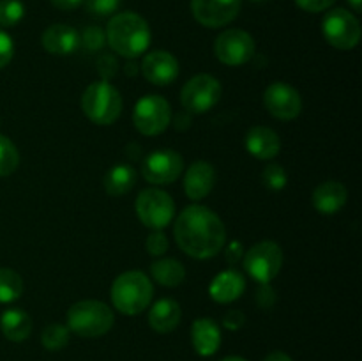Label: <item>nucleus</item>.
I'll list each match as a JSON object with an SVG mask.
<instances>
[{"instance_id": "f257e3e1", "label": "nucleus", "mask_w": 362, "mask_h": 361, "mask_svg": "<svg viewBox=\"0 0 362 361\" xmlns=\"http://www.w3.org/2000/svg\"><path fill=\"white\" fill-rule=\"evenodd\" d=\"M177 244L193 258L216 257L226 241V229L221 218L204 205H189L177 218L173 227Z\"/></svg>"}, {"instance_id": "f03ea898", "label": "nucleus", "mask_w": 362, "mask_h": 361, "mask_svg": "<svg viewBox=\"0 0 362 361\" xmlns=\"http://www.w3.org/2000/svg\"><path fill=\"white\" fill-rule=\"evenodd\" d=\"M151 39V27L145 18L129 11L115 14L106 28V42L112 46L113 52L129 60L147 52Z\"/></svg>"}, {"instance_id": "7ed1b4c3", "label": "nucleus", "mask_w": 362, "mask_h": 361, "mask_svg": "<svg viewBox=\"0 0 362 361\" xmlns=\"http://www.w3.org/2000/svg\"><path fill=\"white\" fill-rule=\"evenodd\" d=\"M154 287L145 273L126 271L112 285L113 306L124 315H138L151 304Z\"/></svg>"}, {"instance_id": "20e7f679", "label": "nucleus", "mask_w": 362, "mask_h": 361, "mask_svg": "<svg viewBox=\"0 0 362 361\" xmlns=\"http://www.w3.org/2000/svg\"><path fill=\"white\" fill-rule=\"evenodd\" d=\"M112 308L98 299L78 301L67 311V328L83 338H98L113 328Z\"/></svg>"}, {"instance_id": "39448f33", "label": "nucleus", "mask_w": 362, "mask_h": 361, "mask_svg": "<svg viewBox=\"0 0 362 361\" xmlns=\"http://www.w3.org/2000/svg\"><path fill=\"white\" fill-rule=\"evenodd\" d=\"M81 110L98 126H110L122 113V98L110 81H94L81 96Z\"/></svg>"}, {"instance_id": "423d86ee", "label": "nucleus", "mask_w": 362, "mask_h": 361, "mask_svg": "<svg viewBox=\"0 0 362 361\" xmlns=\"http://www.w3.org/2000/svg\"><path fill=\"white\" fill-rule=\"evenodd\" d=\"M244 269L250 273L251 278L258 283H271L281 271L283 251L281 246L274 241H262L244 251L243 257Z\"/></svg>"}, {"instance_id": "0eeeda50", "label": "nucleus", "mask_w": 362, "mask_h": 361, "mask_svg": "<svg viewBox=\"0 0 362 361\" xmlns=\"http://www.w3.org/2000/svg\"><path fill=\"white\" fill-rule=\"evenodd\" d=\"M136 214L145 227L154 230H163L168 223H172L175 216V202L166 191L144 190L136 198Z\"/></svg>"}, {"instance_id": "6e6552de", "label": "nucleus", "mask_w": 362, "mask_h": 361, "mask_svg": "<svg viewBox=\"0 0 362 361\" xmlns=\"http://www.w3.org/2000/svg\"><path fill=\"white\" fill-rule=\"evenodd\" d=\"M134 127L141 134L154 137L163 133L172 122V108L165 98L158 94H147L134 105L133 110Z\"/></svg>"}, {"instance_id": "1a4fd4ad", "label": "nucleus", "mask_w": 362, "mask_h": 361, "mask_svg": "<svg viewBox=\"0 0 362 361\" xmlns=\"http://www.w3.org/2000/svg\"><path fill=\"white\" fill-rule=\"evenodd\" d=\"M322 32L331 46L338 50H352L361 41V23L350 11L338 7L325 14Z\"/></svg>"}, {"instance_id": "9d476101", "label": "nucleus", "mask_w": 362, "mask_h": 361, "mask_svg": "<svg viewBox=\"0 0 362 361\" xmlns=\"http://www.w3.org/2000/svg\"><path fill=\"white\" fill-rule=\"evenodd\" d=\"M223 94V87L211 74L193 76L180 92V101L186 112L205 113L214 108Z\"/></svg>"}, {"instance_id": "9b49d317", "label": "nucleus", "mask_w": 362, "mask_h": 361, "mask_svg": "<svg viewBox=\"0 0 362 361\" xmlns=\"http://www.w3.org/2000/svg\"><path fill=\"white\" fill-rule=\"evenodd\" d=\"M214 53L218 60L226 66H243L253 59L255 41L247 32L240 28H228L216 39Z\"/></svg>"}, {"instance_id": "f8f14e48", "label": "nucleus", "mask_w": 362, "mask_h": 361, "mask_svg": "<svg viewBox=\"0 0 362 361\" xmlns=\"http://www.w3.org/2000/svg\"><path fill=\"white\" fill-rule=\"evenodd\" d=\"M184 168V159L172 149L154 151L145 158L141 173L152 184H172L179 179Z\"/></svg>"}, {"instance_id": "ddd939ff", "label": "nucleus", "mask_w": 362, "mask_h": 361, "mask_svg": "<svg viewBox=\"0 0 362 361\" xmlns=\"http://www.w3.org/2000/svg\"><path fill=\"white\" fill-rule=\"evenodd\" d=\"M264 105L272 117L279 120H292L303 110L300 94L288 84L276 81L264 92Z\"/></svg>"}, {"instance_id": "4468645a", "label": "nucleus", "mask_w": 362, "mask_h": 361, "mask_svg": "<svg viewBox=\"0 0 362 361\" xmlns=\"http://www.w3.org/2000/svg\"><path fill=\"white\" fill-rule=\"evenodd\" d=\"M243 0H191L194 20L209 28L228 25L239 14Z\"/></svg>"}, {"instance_id": "2eb2a0df", "label": "nucleus", "mask_w": 362, "mask_h": 361, "mask_svg": "<svg viewBox=\"0 0 362 361\" xmlns=\"http://www.w3.org/2000/svg\"><path fill=\"white\" fill-rule=\"evenodd\" d=\"M141 73L147 78V81L163 87V85H170L177 80L179 62L170 52L156 50V52L145 55L144 62H141Z\"/></svg>"}, {"instance_id": "dca6fc26", "label": "nucleus", "mask_w": 362, "mask_h": 361, "mask_svg": "<svg viewBox=\"0 0 362 361\" xmlns=\"http://www.w3.org/2000/svg\"><path fill=\"white\" fill-rule=\"evenodd\" d=\"M42 46L52 55H71L80 48V34L74 27L66 23H55L42 32Z\"/></svg>"}, {"instance_id": "f3484780", "label": "nucleus", "mask_w": 362, "mask_h": 361, "mask_svg": "<svg viewBox=\"0 0 362 361\" xmlns=\"http://www.w3.org/2000/svg\"><path fill=\"white\" fill-rule=\"evenodd\" d=\"M216 183V170L211 163L197 161L187 168L184 177V190L191 200H202L212 191Z\"/></svg>"}, {"instance_id": "a211bd4d", "label": "nucleus", "mask_w": 362, "mask_h": 361, "mask_svg": "<svg viewBox=\"0 0 362 361\" xmlns=\"http://www.w3.org/2000/svg\"><path fill=\"white\" fill-rule=\"evenodd\" d=\"M191 342L200 356H212L221 345V329L212 319H197L191 326Z\"/></svg>"}, {"instance_id": "6ab92c4d", "label": "nucleus", "mask_w": 362, "mask_h": 361, "mask_svg": "<svg viewBox=\"0 0 362 361\" xmlns=\"http://www.w3.org/2000/svg\"><path fill=\"white\" fill-rule=\"evenodd\" d=\"M349 191L338 180H325L313 191V205L322 214H336L345 207Z\"/></svg>"}, {"instance_id": "aec40b11", "label": "nucleus", "mask_w": 362, "mask_h": 361, "mask_svg": "<svg viewBox=\"0 0 362 361\" xmlns=\"http://www.w3.org/2000/svg\"><path fill=\"white\" fill-rule=\"evenodd\" d=\"M246 149L258 159H272L278 156L281 142L276 131L265 126H255L246 134Z\"/></svg>"}, {"instance_id": "412c9836", "label": "nucleus", "mask_w": 362, "mask_h": 361, "mask_svg": "<svg viewBox=\"0 0 362 361\" xmlns=\"http://www.w3.org/2000/svg\"><path fill=\"white\" fill-rule=\"evenodd\" d=\"M244 289H246L244 276L233 269H228L216 275V278L209 285V294L218 303H232L243 296Z\"/></svg>"}, {"instance_id": "4be33fe9", "label": "nucleus", "mask_w": 362, "mask_h": 361, "mask_svg": "<svg viewBox=\"0 0 362 361\" xmlns=\"http://www.w3.org/2000/svg\"><path fill=\"white\" fill-rule=\"evenodd\" d=\"M182 311L177 301L173 299H161L151 308L148 314V324L154 331L158 333H170L179 326Z\"/></svg>"}, {"instance_id": "5701e85b", "label": "nucleus", "mask_w": 362, "mask_h": 361, "mask_svg": "<svg viewBox=\"0 0 362 361\" xmlns=\"http://www.w3.org/2000/svg\"><path fill=\"white\" fill-rule=\"evenodd\" d=\"M0 329L11 342H23L32 333V319L27 311L9 308L0 317Z\"/></svg>"}, {"instance_id": "b1692460", "label": "nucleus", "mask_w": 362, "mask_h": 361, "mask_svg": "<svg viewBox=\"0 0 362 361\" xmlns=\"http://www.w3.org/2000/svg\"><path fill=\"white\" fill-rule=\"evenodd\" d=\"M136 183V172L127 163H119L112 166L105 176V190L112 197H122L129 193Z\"/></svg>"}, {"instance_id": "393cba45", "label": "nucleus", "mask_w": 362, "mask_h": 361, "mask_svg": "<svg viewBox=\"0 0 362 361\" xmlns=\"http://www.w3.org/2000/svg\"><path fill=\"white\" fill-rule=\"evenodd\" d=\"M152 278L165 287H177L186 278V269L175 258H159L151 265Z\"/></svg>"}, {"instance_id": "a878e982", "label": "nucleus", "mask_w": 362, "mask_h": 361, "mask_svg": "<svg viewBox=\"0 0 362 361\" xmlns=\"http://www.w3.org/2000/svg\"><path fill=\"white\" fill-rule=\"evenodd\" d=\"M23 294V280L14 269L0 268V303H13Z\"/></svg>"}, {"instance_id": "bb28decb", "label": "nucleus", "mask_w": 362, "mask_h": 361, "mask_svg": "<svg viewBox=\"0 0 362 361\" xmlns=\"http://www.w3.org/2000/svg\"><path fill=\"white\" fill-rule=\"evenodd\" d=\"M41 342L45 349L60 350L69 343V328L62 324H48L41 333Z\"/></svg>"}, {"instance_id": "cd10ccee", "label": "nucleus", "mask_w": 362, "mask_h": 361, "mask_svg": "<svg viewBox=\"0 0 362 361\" xmlns=\"http://www.w3.org/2000/svg\"><path fill=\"white\" fill-rule=\"evenodd\" d=\"M20 165V152L7 137L0 134V177L11 176Z\"/></svg>"}, {"instance_id": "c85d7f7f", "label": "nucleus", "mask_w": 362, "mask_h": 361, "mask_svg": "<svg viewBox=\"0 0 362 361\" xmlns=\"http://www.w3.org/2000/svg\"><path fill=\"white\" fill-rule=\"evenodd\" d=\"M25 16L21 0H0V27H14Z\"/></svg>"}, {"instance_id": "c756f323", "label": "nucleus", "mask_w": 362, "mask_h": 361, "mask_svg": "<svg viewBox=\"0 0 362 361\" xmlns=\"http://www.w3.org/2000/svg\"><path fill=\"white\" fill-rule=\"evenodd\" d=\"M262 180H264V184L269 188V190L279 191L286 186L288 177H286L285 168H283L281 165L271 163V165L265 166L264 172H262Z\"/></svg>"}, {"instance_id": "7c9ffc66", "label": "nucleus", "mask_w": 362, "mask_h": 361, "mask_svg": "<svg viewBox=\"0 0 362 361\" xmlns=\"http://www.w3.org/2000/svg\"><path fill=\"white\" fill-rule=\"evenodd\" d=\"M106 45V32L103 28L90 25L83 28L80 35V46H83L87 52H99Z\"/></svg>"}, {"instance_id": "2f4dec72", "label": "nucleus", "mask_w": 362, "mask_h": 361, "mask_svg": "<svg viewBox=\"0 0 362 361\" xmlns=\"http://www.w3.org/2000/svg\"><path fill=\"white\" fill-rule=\"evenodd\" d=\"M85 7L92 16L105 18L112 16L120 6V0H83Z\"/></svg>"}, {"instance_id": "473e14b6", "label": "nucleus", "mask_w": 362, "mask_h": 361, "mask_svg": "<svg viewBox=\"0 0 362 361\" xmlns=\"http://www.w3.org/2000/svg\"><path fill=\"white\" fill-rule=\"evenodd\" d=\"M98 71L103 76V80L108 81L112 80L117 74V71H119V62H117V59L112 53H103V55L98 57Z\"/></svg>"}, {"instance_id": "72a5a7b5", "label": "nucleus", "mask_w": 362, "mask_h": 361, "mask_svg": "<svg viewBox=\"0 0 362 361\" xmlns=\"http://www.w3.org/2000/svg\"><path fill=\"white\" fill-rule=\"evenodd\" d=\"M145 246H147L148 253L154 255V257H159V255L166 253V250H168V239H166V236L161 230H156L154 234H151L147 237Z\"/></svg>"}, {"instance_id": "f704fd0d", "label": "nucleus", "mask_w": 362, "mask_h": 361, "mask_svg": "<svg viewBox=\"0 0 362 361\" xmlns=\"http://www.w3.org/2000/svg\"><path fill=\"white\" fill-rule=\"evenodd\" d=\"M13 55H14L13 38H11L6 30L0 28V69H4V67L13 60Z\"/></svg>"}, {"instance_id": "c9c22d12", "label": "nucleus", "mask_w": 362, "mask_h": 361, "mask_svg": "<svg viewBox=\"0 0 362 361\" xmlns=\"http://www.w3.org/2000/svg\"><path fill=\"white\" fill-rule=\"evenodd\" d=\"M334 2L336 0H296L297 6L308 13H322V11L334 6Z\"/></svg>"}, {"instance_id": "e433bc0d", "label": "nucleus", "mask_w": 362, "mask_h": 361, "mask_svg": "<svg viewBox=\"0 0 362 361\" xmlns=\"http://www.w3.org/2000/svg\"><path fill=\"white\" fill-rule=\"evenodd\" d=\"M257 303L260 308H272L276 303V294L269 283H262L257 292Z\"/></svg>"}, {"instance_id": "4c0bfd02", "label": "nucleus", "mask_w": 362, "mask_h": 361, "mask_svg": "<svg viewBox=\"0 0 362 361\" xmlns=\"http://www.w3.org/2000/svg\"><path fill=\"white\" fill-rule=\"evenodd\" d=\"M244 322H246V317H244V314L240 310H228L225 314V317H223V326L226 329H230V331L240 329L244 326Z\"/></svg>"}, {"instance_id": "58836bf2", "label": "nucleus", "mask_w": 362, "mask_h": 361, "mask_svg": "<svg viewBox=\"0 0 362 361\" xmlns=\"http://www.w3.org/2000/svg\"><path fill=\"white\" fill-rule=\"evenodd\" d=\"M244 246L239 243V241H232V243L228 244V248H226L225 251V257H226V262H228L230 265H235L237 262L243 260L244 257Z\"/></svg>"}, {"instance_id": "ea45409f", "label": "nucleus", "mask_w": 362, "mask_h": 361, "mask_svg": "<svg viewBox=\"0 0 362 361\" xmlns=\"http://www.w3.org/2000/svg\"><path fill=\"white\" fill-rule=\"evenodd\" d=\"M52 6H55L60 11H73L83 4V0H49Z\"/></svg>"}, {"instance_id": "a19ab883", "label": "nucleus", "mask_w": 362, "mask_h": 361, "mask_svg": "<svg viewBox=\"0 0 362 361\" xmlns=\"http://www.w3.org/2000/svg\"><path fill=\"white\" fill-rule=\"evenodd\" d=\"M191 124V113L182 112L175 117V130H187Z\"/></svg>"}, {"instance_id": "79ce46f5", "label": "nucleus", "mask_w": 362, "mask_h": 361, "mask_svg": "<svg viewBox=\"0 0 362 361\" xmlns=\"http://www.w3.org/2000/svg\"><path fill=\"white\" fill-rule=\"evenodd\" d=\"M264 361H292V357L286 353H281V350H274V353L269 354Z\"/></svg>"}, {"instance_id": "37998d69", "label": "nucleus", "mask_w": 362, "mask_h": 361, "mask_svg": "<svg viewBox=\"0 0 362 361\" xmlns=\"http://www.w3.org/2000/svg\"><path fill=\"white\" fill-rule=\"evenodd\" d=\"M346 2L350 4V7H352L356 13H361L362 11V0H346Z\"/></svg>"}, {"instance_id": "c03bdc74", "label": "nucleus", "mask_w": 362, "mask_h": 361, "mask_svg": "<svg viewBox=\"0 0 362 361\" xmlns=\"http://www.w3.org/2000/svg\"><path fill=\"white\" fill-rule=\"evenodd\" d=\"M126 73H127V74H129V76H134V74H136V73H138L136 66H134V64H133V62H129V64H127V66H126Z\"/></svg>"}, {"instance_id": "a18cd8bd", "label": "nucleus", "mask_w": 362, "mask_h": 361, "mask_svg": "<svg viewBox=\"0 0 362 361\" xmlns=\"http://www.w3.org/2000/svg\"><path fill=\"white\" fill-rule=\"evenodd\" d=\"M221 361H246V360H244V357H240V356H228V357H225V360H221Z\"/></svg>"}, {"instance_id": "49530a36", "label": "nucleus", "mask_w": 362, "mask_h": 361, "mask_svg": "<svg viewBox=\"0 0 362 361\" xmlns=\"http://www.w3.org/2000/svg\"><path fill=\"white\" fill-rule=\"evenodd\" d=\"M251 2H257L258 4V2H265V0H251Z\"/></svg>"}]
</instances>
